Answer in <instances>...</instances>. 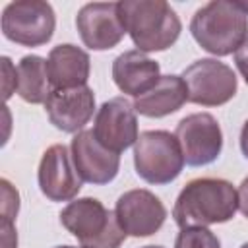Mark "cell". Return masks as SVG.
Segmentation results:
<instances>
[{
	"mask_svg": "<svg viewBox=\"0 0 248 248\" xmlns=\"http://www.w3.org/2000/svg\"><path fill=\"white\" fill-rule=\"evenodd\" d=\"M238 209V192L223 178H194L178 194L172 217L180 229L227 223Z\"/></svg>",
	"mask_w": 248,
	"mask_h": 248,
	"instance_id": "1",
	"label": "cell"
},
{
	"mask_svg": "<svg viewBox=\"0 0 248 248\" xmlns=\"http://www.w3.org/2000/svg\"><path fill=\"white\" fill-rule=\"evenodd\" d=\"M190 33L196 43L215 56L236 52L248 41V14L232 0H213L192 16Z\"/></svg>",
	"mask_w": 248,
	"mask_h": 248,
	"instance_id": "2",
	"label": "cell"
},
{
	"mask_svg": "<svg viewBox=\"0 0 248 248\" xmlns=\"http://www.w3.org/2000/svg\"><path fill=\"white\" fill-rule=\"evenodd\" d=\"M120 14L126 33L141 52L167 50L180 37V17L165 0H124Z\"/></svg>",
	"mask_w": 248,
	"mask_h": 248,
	"instance_id": "3",
	"label": "cell"
},
{
	"mask_svg": "<svg viewBox=\"0 0 248 248\" xmlns=\"http://www.w3.org/2000/svg\"><path fill=\"white\" fill-rule=\"evenodd\" d=\"M62 227L85 248H120L128 236L118 225L116 213L97 198H78L60 211Z\"/></svg>",
	"mask_w": 248,
	"mask_h": 248,
	"instance_id": "4",
	"label": "cell"
},
{
	"mask_svg": "<svg viewBox=\"0 0 248 248\" xmlns=\"http://www.w3.org/2000/svg\"><path fill=\"white\" fill-rule=\"evenodd\" d=\"M134 165L140 178L149 184H169L178 178L184 155L174 134L167 130H147L134 145Z\"/></svg>",
	"mask_w": 248,
	"mask_h": 248,
	"instance_id": "5",
	"label": "cell"
},
{
	"mask_svg": "<svg viewBox=\"0 0 248 248\" xmlns=\"http://www.w3.org/2000/svg\"><path fill=\"white\" fill-rule=\"evenodd\" d=\"M56 27L54 10L45 0L10 2L2 12V33L21 46H41L52 39Z\"/></svg>",
	"mask_w": 248,
	"mask_h": 248,
	"instance_id": "6",
	"label": "cell"
},
{
	"mask_svg": "<svg viewBox=\"0 0 248 248\" xmlns=\"http://www.w3.org/2000/svg\"><path fill=\"white\" fill-rule=\"evenodd\" d=\"M182 79L188 87V101L202 107H219L229 103L238 87L232 68L217 58L192 62L182 72Z\"/></svg>",
	"mask_w": 248,
	"mask_h": 248,
	"instance_id": "7",
	"label": "cell"
},
{
	"mask_svg": "<svg viewBox=\"0 0 248 248\" xmlns=\"http://www.w3.org/2000/svg\"><path fill=\"white\" fill-rule=\"evenodd\" d=\"M180 143L184 163L203 167L213 163L223 149V132L217 118L209 112H194L184 116L174 130Z\"/></svg>",
	"mask_w": 248,
	"mask_h": 248,
	"instance_id": "8",
	"label": "cell"
},
{
	"mask_svg": "<svg viewBox=\"0 0 248 248\" xmlns=\"http://www.w3.org/2000/svg\"><path fill=\"white\" fill-rule=\"evenodd\" d=\"M76 27L83 45L91 50L114 48L126 35L120 2H91L76 16Z\"/></svg>",
	"mask_w": 248,
	"mask_h": 248,
	"instance_id": "9",
	"label": "cell"
},
{
	"mask_svg": "<svg viewBox=\"0 0 248 248\" xmlns=\"http://www.w3.org/2000/svg\"><path fill=\"white\" fill-rule=\"evenodd\" d=\"M97 141L112 153H122L138 141V116L134 105L124 97L105 101L93 122Z\"/></svg>",
	"mask_w": 248,
	"mask_h": 248,
	"instance_id": "10",
	"label": "cell"
},
{
	"mask_svg": "<svg viewBox=\"0 0 248 248\" xmlns=\"http://www.w3.org/2000/svg\"><path fill=\"white\" fill-rule=\"evenodd\" d=\"M114 213L122 231L136 238L155 234L167 219L163 202L153 192L143 188L124 192L116 202Z\"/></svg>",
	"mask_w": 248,
	"mask_h": 248,
	"instance_id": "11",
	"label": "cell"
},
{
	"mask_svg": "<svg viewBox=\"0 0 248 248\" xmlns=\"http://www.w3.org/2000/svg\"><path fill=\"white\" fill-rule=\"evenodd\" d=\"M37 180L41 192L50 202H70L81 190V176L74 165L72 153L64 143L50 145L39 163Z\"/></svg>",
	"mask_w": 248,
	"mask_h": 248,
	"instance_id": "12",
	"label": "cell"
},
{
	"mask_svg": "<svg viewBox=\"0 0 248 248\" xmlns=\"http://www.w3.org/2000/svg\"><path fill=\"white\" fill-rule=\"evenodd\" d=\"M72 159L78 169V174L83 182L89 184H108L116 178L120 169V155L103 147L93 130H81L74 136L72 145Z\"/></svg>",
	"mask_w": 248,
	"mask_h": 248,
	"instance_id": "13",
	"label": "cell"
},
{
	"mask_svg": "<svg viewBox=\"0 0 248 248\" xmlns=\"http://www.w3.org/2000/svg\"><path fill=\"white\" fill-rule=\"evenodd\" d=\"M46 116L50 124L58 130L76 134L91 120L95 112V95L87 85L70 89H52L45 103Z\"/></svg>",
	"mask_w": 248,
	"mask_h": 248,
	"instance_id": "14",
	"label": "cell"
},
{
	"mask_svg": "<svg viewBox=\"0 0 248 248\" xmlns=\"http://www.w3.org/2000/svg\"><path fill=\"white\" fill-rule=\"evenodd\" d=\"M159 62L141 50H126L112 62V79L116 87L132 97L147 93L159 81Z\"/></svg>",
	"mask_w": 248,
	"mask_h": 248,
	"instance_id": "15",
	"label": "cell"
},
{
	"mask_svg": "<svg viewBox=\"0 0 248 248\" xmlns=\"http://www.w3.org/2000/svg\"><path fill=\"white\" fill-rule=\"evenodd\" d=\"M46 68H48L50 85L54 89H70V87L87 85L91 60L83 48L72 43H64L48 52Z\"/></svg>",
	"mask_w": 248,
	"mask_h": 248,
	"instance_id": "16",
	"label": "cell"
},
{
	"mask_svg": "<svg viewBox=\"0 0 248 248\" xmlns=\"http://www.w3.org/2000/svg\"><path fill=\"white\" fill-rule=\"evenodd\" d=\"M188 101V87L182 76H161L159 81L143 95L136 97L134 108L141 116L147 118H161L167 114L176 112Z\"/></svg>",
	"mask_w": 248,
	"mask_h": 248,
	"instance_id": "17",
	"label": "cell"
},
{
	"mask_svg": "<svg viewBox=\"0 0 248 248\" xmlns=\"http://www.w3.org/2000/svg\"><path fill=\"white\" fill-rule=\"evenodd\" d=\"M16 72H17V87H16L17 95L31 105L46 103L50 95L46 60L37 54H27L17 62Z\"/></svg>",
	"mask_w": 248,
	"mask_h": 248,
	"instance_id": "18",
	"label": "cell"
},
{
	"mask_svg": "<svg viewBox=\"0 0 248 248\" xmlns=\"http://www.w3.org/2000/svg\"><path fill=\"white\" fill-rule=\"evenodd\" d=\"M2 188V248H17V232L14 229V217L19 211V194L6 180H0Z\"/></svg>",
	"mask_w": 248,
	"mask_h": 248,
	"instance_id": "19",
	"label": "cell"
},
{
	"mask_svg": "<svg viewBox=\"0 0 248 248\" xmlns=\"http://www.w3.org/2000/svg\"><path fill=\"white\" fill-rule=\"evenodd\" d=\"M174 248H221V242L207 227H188L178 232Z\"/></svg>",
	"mask_w": 248,
	"mask_h": 248,
	"instance_id": "20",
	"label": "cell"
},
{
	"mask_svg": "<svg viewBox=\"0 0 248 248\" xmlns=\"http://www.w3.org/2000/svg\"><path fill=\"white\" fill-rule=\"evenodd\" d=\"M2 68H4V99L8 101L10 95H12V93L16 91V87H17V72H16L14 76H10V72L14 70V66H12V62H10L8 56L2 58Z\"/></svg>",
	"mask_w": 248,
	"mask_h": 248,
	"instance_id": "21",
	"label": "cell"
},
{
	"mask_svg": "<svg viewBox=\"0 0 248 248\" xmlns=\"http://www.w3.org/2000/svg\"><path fill=\"white\" fill-rule=\"evenodd\" d=\"M234 64L238 68V72L242 74L246 85H248V41L234 52Z\"/></svg>",
	"mask_w": 248,
	"mask_h": 248,
	"instance_id": "22",
	"label": "cell"
},
{
	"mask_svg": "<svg viewBox=\"0 0 248 248\" xmlns=\"http://www.w3.org/2000/svg\"><path fill=\"white\" fill-rule=\"evenodd\" d=\"M236 192H238V209L242 211L244 217H248V176L240 182Z\"/></svg>",
	"mask_w": 248,
	"mask_h": 248,
	"instance_id": "23",
	"label": "cell"
},
{
	"mask_svg": "<svg viewBox=\"0 0 248 248\" xmlns=\"http://www.w3.org/2000/svg\"><path fill=\"white\" fill-rule=\"evenodd\" d=\"M240 149H242V155L248 159V118L240 130Z\"/></svg>",
	"mask_w": 248,
	"mask_h": 248,
	"instance_id": "24",
	"label": "cell"
},
{
	"mask_svg": "<svg viewBox=\"0 0 248 248\" xmlns=\"http://www.w3.org/2000/svg\"><path fill=\"white\" fill-rule=\"evenodd\" d=\"M141 248H165V246H157V244H149V246H141Z\"/></svg>",
	"mask_w": 248,
	"mask_h": 248,
	"instance_id": "25",
	"label": "cell"
},
{
	"mask_svg": "<svg viewBox=\"0 0 248 248\" xmlns=\"http://www.w3.org/2000/svg\"><path fill=\"white\" fill-rule=\"evenodd\" d=\"M54 248H78V246H54ZM79 248H85V246H79Z\"/></svg>",
	"mask_w": 248,
	"mask_h": 248,
	"instance_id": "26",
	"label": "cell"
},
{
	"mask_svg": "<svg viewBox=\"0 0 248 248\" xmlns=\"http://www.w3.org/2000/svg\"><path fill=\"white\" fill-rule=\"evenodd\" d=\"M240 248H248V242H244V244H242V246H240Z\"/></svg>",
	"mask_w": 248,
	"mask_h": 248,
	"instance_id": "27",
	"label": "cell"
}]
</instances>
